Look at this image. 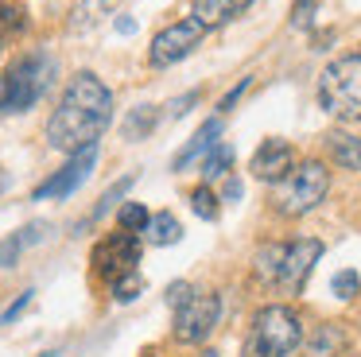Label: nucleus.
<instances>
[{
  "mask_svg": "<svg viewBox=\"0 0 361 357\" xmlns=\"http://www.w3.org/2000/svg\"><path fill=\"white\" fill-rule=\"evenodd\" d=\"M330 194V171L319 159H299L272 190V210L280 217H303Z\"/></svg>",
  "mask_w": 361,
  "mask_h": 357,
  "instance_id": "nucleus-5",
  "label": "nucleus"
},
{
  "mask_svg": "<svg viewBox=\"0 0 361 357\" xmlns=\"http://www.w3.org/2000/svg\"><path fill=\"white\" fill-rule=\"evenodd\" d=\"M128 186H133V175H125V178H121V183H117V186H109V190H105V194H102V202H97V210H94V217H105V210H109V206H113V202H117V198H121V194H125V190H128Z\"/></svg>",
  "mask_w": 361,
  "mask_h": 357,
  "instance_id": "nucleus-25",
  "label": "nucleus"
},
{
  "mask_svg": "<svg viewBox=\"0 0 361 357\" xmlns=\"http://www.w3.org/2000/svg\"><path fill=\"white\" fill-rule=\"evenodd\" d=\"M144 237H148V245H175V241L183 237V225H179V217H175L171 210H159V214H152Z\"/></svg>",
  "mask_w": 361,
  "mask_h": 357,
  "instance_id": "nucleus-17",
  "label": "nucleus"
},
{
  "mask_svg": "<svg viewBox=\"0 0 361 357\" xmlns=\"http://www.w3.org/2000/svg\"><path fill=\"white\" fill-rule=\"evenodd\" d=\"M109 121H113V90L94 70H78L66 82L63 97H59L55 113L47 121V144L66 155L86 152L102 140Z\"/></svg>",
  "mask_w": 361,
  "mask_h": 357,
  "instance_id": "nucleus-1",
  "label": "nucleus"
},
{
  "mask_svg": "<svg viewBox=\"0 0 361 357\" xmlns=\"http://www.w3.org/2000/svg\"><path fill=\"white\" fill-rule=\"evenodd\" d=\"M190 206H195V214L206 217V222H218V214H221L218 194H214L210 186H198V190H190Z\"/></svg>",
  "mask_w": 361,
  "mask_h": 357,
  "instance_id": "nucleus-22",
  "label": "nucleus"
},
{
  "mask_svg": "<svg viewBox=\"0 0 361 357\" xmlns=\"http://www.w3.org/2000/svg\"><path fill=\"white\" fill-rule=\"evenodd\" d=\"M55 74H59V62H55V54H51V51L20 54V59L4 70V78H0V116L35 109L51 93Z\"/></svg>",
  "mask_w": 361,
  "mask_h": 357,
  "instance_id": "nucleus-3",
  "label": "nucleus"
},
{
  "mask_svg": "<svg viewBox=\"0 0 361 357\" xmlns=\"http://www.w3.org/2000/svg\"><path fill=\"white\" fill-rule=\"evenodd\" d=\"M326 152L338 167L345 171H361V136H350V132H334L326 140Z\"/></svg>",
  "mask_w": 361,
  "mask_h": 357,
  "instance_id": "nucleus-16",
  "label": "nucleus"
},
{
  "mask_svg": "<svg viewBox=\"0 0 361 357\" xmlns=\"http://www.w3.org/2000/svg\"><path fill=\"white\" fill-rule=\"evenodd\" d=\"M195 101H198V90H190V93H183V97H175L171 105H167V116H183L190 105H195Z\"/></svg>",
  "mask_w": 361,
  "mask_h": 357,
  "instance_id": "nucleus-29",
  "label": "nucleus"
},
{
  "mask_svg": "<svg viewBox=\"0 0 361 357\" xmlns=\"http://www.w3.org/2000/svg\"><path fill=\"white\" fill-rule=\"evenodd\" d=\"M128 0H78L71 12V31H94L97 23H105L109 16H117Z\"/></svg>",
  "mask_w": 361,
  "mask_h": 357,
  "instance_id": "nucleus-14",
  "label": "nucleus"
},
{
  "mask_svg": "<svg viewBox=\"0 0 361 357\" xmlns=\"http://www.w3.org/2000/svg\"><path fill=\"white\" fill-rule=\"evenodd\" d=\"M249 8H252V0H190V16H195L206 31L226 28V23H233L237 16H245Z\"/></svg>",
  "mask_w": 361,
  "mask_h": 357,
  "instance_id": "nucleus-12",
  "label": "nucleus"
},
{
  "mask_svg": "<svg viewBox=\"0 0 361 357\" xmlns=\"http://www.w3.org/2000/svg\"><path fill=\"white\" fill-rule=\"evenodd\" d=\"M159 124V109L156 105H136L125 121V140H144L152 128Z\"/></svg>",
  "mask_w": 361,
  "mask_h": 357,
  "instance_id": "nucleus-18",
  "label": "nucleus"
},
{
  "mask_svg": "<svg viewBox=\"0 0 361 357\" xmlns=\"http://www.w3.org/2000/svg\"><path fill=\"white\" fill-rule=\"evenodd\" d=\"M319 105L334 121H361V51L334 59L319 74Z\"/></svg>",
  "mask_w": 361,
  "mask_h": 357,
  "instance_id": "nucleus-6",
  "label": "nucleus"
},
{
  "mask_svg": "<svg viewBox=\"0 0 361 357\" xmlns=\"http://www.w3.org/2000/svg\"><path fill=\"white\" fill-rule=\"evenodd\" d=\"M330 291H334L338 299H353V295L361 291V276L353 268H342L334 279H330Z\"/></svg>",
  "mask_w": 361,
  "mask_h": 357,
  "instance_id": "nucleus-24",
  "label": "nucleus"
},
{
  "mask_svg": "<svg viewBox=\"0 0 361 357\" xmlns=\"http://www.w3.org/2000/svg\"><path fill=\"white\" fill-rule=\"evenodd\" d=\"M117 31H121V35H133V31H136V20H128V16H125V20H117Z\"/></svg>",
  "mask_w": 361,
  "mask_h": 357,
  "instance_id": "nucleus-32",
  "label": "nucleus"
},
{
  "mask_svg": "<svg viewBox=\"0 0 361 357\" xmlns=\"http://www.w3.org/2000/svg\"><path fill=\"white\" fill-rule=\"evenodd\" d=\"M322 256V241L319 237H295V241H272V245H260L252 256V276L257 284L276 287L283 295H295L307 284L311 268Z\"/></svg>",
  "mask_w": 361,
  "mask_h": 357,
  "instance_id": "nucleus-2",
  "label": "nucleus"
},
{
  "mask_svg": "<svg viewBox=\"0 0 361 357\" xmlns=\"http://www.w3.org/2000/svg\"><path fill=\"white\" fill-rule=\"evenodd\" d=\"M47 229H51L47 222H32V225H24V229H16L12 237H4L0 241V268H12V264L24 256V248L39 245V241L47 237Z\"/></svg>",
  "mask_w": 361,
  "mask_h": 357,
  "instance_id": "nucleus-15",
  "label": "nucleus"
},
{
  "mask_svg": "<svg viewBox=\"0 0 361 357\" xmlns=\"http://www.w3.org/2000/svg\"><path fill=\"white\" fill-rule=\"evenodd\" d=\"M291 167H295V152H291L288 140H276V136L264 140L249 159V171L260 178V183H280Z\"/></svg>",
  "mask_w": 361,
  "mask_h": 357,
  "instance_id": "nucleus-11",
  "label": "nucleus"
},
{
  "mask_svg": "<svg viewBox=\"0 0 361 357\" xmlns=\"http://www.w3.org/2000/svg\"><path fill=\"white\" fill-rule=\"evenodd\" d=\"M249 85H252V82H249V78H245V82H241V85H233V90H229V93H226V97H221V105H218V109H221V113H229V109H233V105H237V97H241V93H245V90H249Z\"/></svg>",
  "mask_w": 361,
  "mask_h": 357,
  "instance_id": "nucleus-30",
  "label": "nucleus"
},
{
  "mask_svg": "<svg viewBox=\"0 0 361 357\" xmlns=\"http://www.w3.org/2000/svg\"><path fill=\"white\" fill-rule=\"evenodd\" d=\"M32 295H35V291H24V295H20V299L12 303V307L4 310V315H0V326H12V322H16V318L27 310V303H32Z\"/></svg>",
  "mask_w": 361,
  "mask_h": 357,
  "instance_id": "nucleus-27",
  "label": "nucleus"
},
{
  "mask_svg": "<svg viewBox=\"0 0 361 357\" xmlns=\"http://www.w3.org/2000/svg\"><path fill=\"white\" fill-rule=\"evenodd\" d=\"M94 163H97V144H94V147H86V152H74L71 159H66L63 167H59L55 175L47 178V183L35 186L32 198H35V202H47V198H71V194H74V190H78V186L90 178Z\"/></svg>",
  "mask_w": 361,
  "mask_h": 357,
  "instance_id": "nucleus-10",
  "label": "nucleus"
},
{
  "mask_svg": "<svg viewBox=\"0 0 361 357\" xmlns=\"http://www.w3.org/2000/svg\"><path fill=\"white\" fill-rule=\"evenodd\" d=\"M218 136H221V116H210V121H206L202 128H198L195 136H190V144L183 147L179 155H175V171H183V167H190L195 159H202V155H210L214 147L221 144Z\"/></svg>",
  "mask_w": 361,
  "mask_h": 357,
  "instance_id": "nucleus-13",
  "label": "nucleus"
},
{
  "mask_svg": "<svg viewBox=\"0 0 361 357\" xmlns=\"http://www.w3.org/2000/svg\"><path fill=\"white\" fill-rule=\"evenodd\" d=\"M144 357H156V353H144Z\"/></svg>",
  "mask_w": 361,
  "mask_h": 357,
  "instance_id": "nucleus-33",
  "label": "nucleus"
},
{
  "mask_svg": "<svg viewBox=\"0 0 361 357\" xmlns=\"http://www.w3.org/2000/svg\"><path fill=\"white\" fill-rule=\"evenodd\" d=\"M338 346H342V326L326 322V326H319L314 338H311V357H330Z\"/></svg>",
  "mask_w": 361,
  "mask_h": 357,
  "instance_id": "nucleus-21",
  "label": "nucleus"
},
{
  "mask_svg": "<svg viewBox=\"0 0 361 357\" xmlns=\"http://www.w3.org/2000/svg\"><path fill=\"white\" fill-rule=\"evenodd\" d=\"M241 194H245L241 178H229V183H226V190H221V198H226V202H241Z\"/></svg>",
  "mask_w": 361,
  "mask_h": 357,
  "instance_id": "nucleus-31",
  "label": "nucleus"
},
{
  "mask_svg": "<svg viewBox=\"0 0 361 357\" xmlns=\"http://www.w3.org/2000/svg\"><path fill=\"white\" fill-rule=\"evenodd\" d=\"M229 163H233V147L221 140L210 155H202V178H206V183H210V178H221L229 171Z\"/></svg>",
  "mask_w": 361,
  "mask_h": 357,
  "instance_id": "nucleus-20",
  "label": "nucleus"
},
{
  "mask_svg": "<svg viewBox=\"0 0 361 357\" xmlns=\"http://www.w3.org/2000/svg\"><path fill=\"white\" fill-rule=\"evenodd\" d=\"M303 341V322L288 303H268L252 315L245 357H291Z\"/></svg>",
  "mask_w": 361,
  "mask_h": 357,
  "instance_id": "nucleus-4",
  "label": "nucleus"
},
{
  "mask_svg": "<svg viewBox=\"0 0 361 357\" xmlns=\"http://www.w3.org/2000/svg\"><path fill=\"white\" fill-rule=\"evenodd\" d=\"M190 295H195V287H190V284H171V287H167V303H171V310L183 307Z\"/></svg>",
  "mask_w": 361,
  "mask_h": 357,
  "instance_id": "nucleus-28",
  "label": "nucleus"
},
{
  "mask_svg": "<svg viewBox=\"0 0 361 357\" xmlns=\"http://www.w3.org/2000/svg\"><path fill=\"white\" fill-rule=\"evenodd\" d=\"M148 222H152V214H148L144 202H125V206L117 210V229H125V233H144Z\"/></svg>",
  "mask_w": 361,
  "mask_h": 357,
  "instance_id": "nucleus-19",
  "label": "nucleus"
},
{
  "mask_svg": "<svg viewBox=\"0 0 361 357\" xmlns=\"http://www.w3.org/2000/svg\"><path fill=\"white\" fill-rule=\"evenodd\" d=\"M221 322V295L214 291H195L183 307H175V338L187 341V346H198L206 341Z\"/></svg>",
  "mask_w": 361,
  "mask_h": 357,
  "instance_id": "nucleus-7",
  "label": "nucleus"
},
{
  "mask_svg": "<svg viewBox=\"0 0 361 357\" xmlns=\"http://www.w3.org/2000/svg\"><path fill=\"white\" fill-rule=\"evenodd\" d=\"M94 272L102 279H121L125 272H136V260H140V237L136 233H109L105 241H97V248H94Z\"/></svg>",
  "mask_w": 361,
  "mask_h": 357,
  "instance_id": "nucleus-9",
  "label": "nucleus"
},
{
  "mask_svg": "<svg viewBox=\"0 0 361 357\" xmlns=\"http://www.w3.org/2000/svg\"><path fill=\"white\" fill-rule=\"evenodd\" d=\"M109 291H113V299H117V303H133L136 295L144 291V279H140V272H125L121 279H113V284H109Z\"/></svg>",
  "mask_w": 361,
  "mask_h": 357,
  "instance_id": "nucleus-23",
  "label": "nucleus"
},
{
  "mask_svg": "<svg viewBox=\"0 0 361 357\" xmlns=\"http://www.w3.org/2000/svg\"><path fill=\"white\" fill-rule=\"evenodd\" d=\"M202 35H206V28L195 16H190V20L167 23L164 31H156V39H152V47H148V66L167 70V66H175V62H183L198 43H202Z\"/></svg>",
  "mask_w": 361,
  "mask_h": 357,
  "instance_id": "nucleus-8",
  "label": "nucleus"
},
{
  "mask_svg": "<svg viewBox=\"0 0 361 357\" xmlns=\"http://www.w3.org/2000/svg\"><path fill=\"white\" fill-rule=\"evenodd\" d=\"M311 20H314V0H295L291 4V23L295 28H311Z\"/></svg>",
  "mask_w": 361,
  "mask_h": 357,
  "instance_id": "nucleus-26",
  "label": "nucleus"
}]
</instances>
